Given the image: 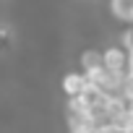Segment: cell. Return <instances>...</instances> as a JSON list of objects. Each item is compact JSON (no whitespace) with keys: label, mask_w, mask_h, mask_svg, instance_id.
I'll list each match as a JSON object with an SVG mask.
<instances>
[{"label":"cell","mask_w":133,"mask_h":133,"mask_svg":"<svg viewBox=\"0 0 133 133\" xmlns=\"http://www.w3.org/2000/svg\"><path fill=\"white\" fill-rule=\"evenodd\" d=\"M125 110H128V115H130V120H133V99H125Z\"/></svg>","instance_id":"52a82bcc"},{"label":"cell","mask_w":133,"mask_h":133,"mask_svg":"<svg viewBox=\"0 0 133 133\" xmlns=\"http://www.w3.org/2000/svg\"><path fill=\"white\" fill-rule=\"evenodd\" d=\"M102 65L120 76V78H128V42L125 44H112V47H104L102 50Z\"/></svg>","instance_id":"6da1fadb"},{"label":"cell","mask_w":133,"mask_h":133,"mask_svg":"<svg viewBox=\"0 0 133 133\" xmlns=\"http://www.w3.org/2000/svg\"><path fill=\"white\" fill-rule=\"evenodd\" d=\"M128 44L133 47V24H130V31H128Z\"/></svg>","instance_id":"ba28073f"},{"label":"cell","mask_w":133,"mask_h":133,"mask_svg":"<svg viewBox=\"0 0 133 133\" xmlns=\"http://www.w3.org/2000/svg\"><path fill=\"white\" fill-rule=\"evenodd\" d=\"M78 65H81V73L91 76L94 71L102 68V50H97V47H86V50L81 52V57H78Z\"/></svg>","instance_id":"3957f363"},{"label":"cell","mask_w":133,"mask_h":133,"mask_svg":"<svg viewBox=\"0 0 133 133\" xmlns=\"http://www.w3.org/2000/svg\"><path fill=\"white\" fill-rule=\"evenodd\" d=\"M128 76L133 78V47L128 44Z\"/></svg>","instance_id":"8992f818"},{"label":"cell","mask_w":133,"mask_h":133,"mask_svg":"<svg viewBox=\"0 0 133 133\" xmlns=\"http://www.w3.org/2000/svg\"><path fill=\"white\" fill-rule=\"evenodd\" d=\"M123 99H133V78L128 76L125 84H123Z\"/></svg>","instance_id":"5b68a950"},{"label":"cell","mask_w":133,"mask_h":133,"mask_svg":"<svg viewBox=\"0 0 133 133\" xmlns=\"http://www.w3.org/2000/svg\"><path fill=\"white\" fill-rule=\"evenodd\" d=\"M110 11L120 24H133V0H110Z\"/></svg>","instance_id":"277c9868"},{"label":"cell","mask_w":133,"mask_h":133,"mask_svg":"<svg viewBox=\"0 0 133 133\" xmlns=\"http://www.w3.org/2000/svg\"><path fill=\"white\" fill-rule=\"evenodd\" d=\"M63 94L68 97V99H76V97H81L86 89H89V78H86V73H81V71H71V73H65L63 76Z\"/></svg>","instance_id":"7a4b0ae2"}]
</instances>
